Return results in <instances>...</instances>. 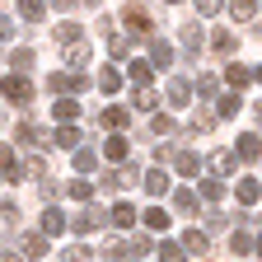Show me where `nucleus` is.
Returning <instances> with one entry per match:
<instances>
[{"mask_svg": "<svg viewBox=\"0 0 262 262\" xmlns=\"http://www.w3.org/2000/svg\"><path fill=\"white\" fill-rule=\"evenodd\" d=\"M0 94H5L10 103H28V98H33V84L14 71V75H5V80H0Z\"/></svg>", "mask_w": 262, "mask_h": 262, "instance_id": "1", "label": "nucleus"}, {"mask_svg": "<svg viewBox=\"0 0 262 262\" xmlns=\"http://www.w3.org/2000/svg\"><path fill=\"white\" fill-rule=\"evenodd\" d=\"M47 89H56V94H80L84 89V71H52Z\"/></svg>", "mask_w": 262, "mask_h": 262, "instance_id": "2", "label": "nucleus"}, {"mask_svg": "<svg viewBox=\"0 0 262 262\" xmlns=\"http://www.w3.org/2000/svg\"><path fill=\"white\" fill-rule=\"evenodd\" d=\"M122 24H126V33H131V38H150V33H155L150 14H145V10H136V5H131V10H122Z\"/></svg>", "mask_w": 262, "mask_h": 262, "instance_id": "3", "label": "nucleus"}, {"mask_svg": "<svg viewBox=\"0 0 262 262\" xmlns=\"http://www.w3.org/2000/svg\"><path fill=\"white\" fill-rule=\"evenodd\" d=\"M103 220H108L103 211H94V206H84V211H80V215L71 220V229H75V234H94V229L103 225Z\"/></svg>", "mask_w": 262, "mask_h": 262, "instance_id": "4", "label": "nucleus"}, {"mask_svg": "<svg viewBox=\"0 0 262 262\" xmlns=\"http://www.w3.org/2000/svg\"><path fill=\"white\" fill-rule=\"evenodd\" d=\"M52 145H61V150H80V131H75V122H61V126L52 131Z\"/></svg>", "mask_w": 262, "mask_h": 262, "instance_id": "5", "label": "nucleus"}, {"mask_svg": "<svg viewBox=\"0 0 262 262\" xmlns=\"http://www.w3.org/2000/svg\"><path fill=\"white\" fill-rule=\"evenodd\" d=\"M66 225H71V220H66V215H61L56 206H47V211H42V234H47V239L66 234Z\"/></svg>", "mask_w": 262, "mask_h": 262, "instance_id": "6", "label": "nucleus"}, {"mask_svg": "<svg viewBox=\"0 0 262 262\" xmlns=\"http://www.w3.org/2000/svg\"><path fill=\"white\" fill-rule=\"evenodd\" d=\"M136 215H141V211H136V206H131V202H117V206L108 211V220H113L117 229H131V225H136Z\"/></svg>", "mask_w": 262, "mask_h": 262, "instance_id": "7", "label": "nucleus"}, {"mask_svg": "<svg viewBox=\"0 0 262 262\" xmlns=\"http://www.w3.org/2000/svg\"><path fill=\"white\" fill-rule=\"evenodd\" d=\"M150 61L159 66V71H169V66H173V47L164 38H150Z\"/></svg>", "mask_w": 262, "mask_h": 262, "instance_id": "8", "label": "nucleus"}, {"mask_svg": "<svg viewBox=\"0 0 262 262\" xmlns=\"http://www.w3.org/2000/svg\"><path fill=\"white\" fill-rule=\"evenodd\" d=\"M0 173H5V178H19V173H24V164H19L14 145H0Z\"/></svg>", "mask_w": 262, "mask_h": 262, "instance_id": "9", "label": "nucleus"}, {"mask_svg": "<svg viewBox=\"0 0 262 262\" xmlns=\"http://www.w3.org/2000/svg\"><path fill=\"white\" fill-rule=\"evenodd\" d=\"M19 19L42 24V19H47V0H19Z\"/></svg>", "mask_w": 262, "mask_h": 262, "instance_id": "10", "label": "nucleus"}, {"mask_svg": "<svg viewBox=\"0 0 262 262\" xmlns=\"http://www.w3.org/2000/svg\"><path fill=\"white\" fill-rule=\"evenodd\" d=\"M52 117H56V122H75V117H80V103L66 94V98H56V103H52Z\"/></svg>", "mask_w": 262, "mask_h": 262, "instance_id": "11", "label": "nucleus"}, {"mask_svg": "<svg viewBox=\"0 0 262 262\" xmlns=\"http://www.w3.org/2000/svg\"><path fill=\"white\" fill-rule=\"evenodd\" d=\"M173 169H178L183 178H196V173H202V159H196L192 150H183V155H173Z\"/></svg>", "mask_w": 262, "mask_h": 262, "instance_id": "12", "label": "nucleus"}, {"mask_svg": "<svg viewBox=\"0 0 262 262\" xmlns=\"http://www.w3.org/2000/svg\"><path fill=\"white\" fill-rule=\"evenodd\" d=\"M234 155L253 164V159H262V141H257V136H239V141H234Z\"/></svg>", "mask_w": 262, "mask_h": 262, "instance_id": "13", "label": "nucleus"}, {"mask_svg": "<svg viewBox=\"0 0 262 262\" xmlns=\"http://www.w3.org/2000/svg\"><path fill=\"white\" fill-rule=\"evenodd\" d=\"M145 192L150 196H164V192H169V169H150L145 173Z\"/></svg>", "mask_w": 262, "mask_h": 262, "instance_id": "14", "label": "nucleus"}, {"mask_svg": "<svg viewBox=\"0 0 262 262\" xmlns=\"http://www.w3.org/2000/svg\"><path fill=\"white\" fill-rule=\"evenodd\" d=\"M19 253H24V257H42V253H47V234H24V239H19Z\"/></svg>", "mask_w": 262, "mask_h": 262, "instance_id": "15", "label": "nucleus"}, {"mask_svg": "<svg viewBox=\"0 0 262 262\" xmlns=\"http://www.w3.org/2000/svg\"><path fill=\"white\" fill-rule=\"evenodd\" d=\"M19 141H24V145H47V141H52V131H42V126L24 122V126H19Z\"/></svg>", "mask_w": 262, "mask_h": 262, "instance_id": "16", "label": "nucleus"}, {"mask_svg": "<svg viewBox=\"0 0 262 262\" xmlns=\"http://www.w3.org/2000/svg\"><path fill=\"white\" fill-rule=\"evenodd\" d=\"M126 155H131V145H126V136H113V141L103 145V159H108V164H122Z\"/></svg>", "mask_w": 262, "mask_h": 262, "instance_id": "17", "label": "nucleus"}, {"mask_svg": "<svg viewBox=\"0 0 262 262\" xmlns=\"http://www.w3.org/2000/svg\"><path fill=\"white\" fill-rule=\"evenodd\" d=\"M131 103H136V108H141V113H155V108H159V94H155V89H150V84H141V89H136V94H131Z\"/></svg>", "mask_w": 262, "mask_h": 262, "instance_id": "18", "label": "nucleus"}, {"mask_svg": "<svg viewBox=\"0 0 262 262\" xmlns=\"http://www.w3.org/2000/svg\"><path fill=\"white\" fill-rule=\"evenodd\" d=\"M155 253H159V262H187V257H192V253H187L183 244H169V239H164V244H159Z\"/></svg>", "mask_w": 262, "mask_h": 262, "instance_id": "19", "label": "nucleus"}, {"mask_svg": "<svg viewBox=\"0 0 262 262\" xmlns=\"http://www.w3.org/2000/svg\"><path fill=\"white\" fill-rule=\"evenodd\" d=\"M98 122H103L108 131H122V126H126V108H117V103H113V108L98 113Z\"/></svg>", "mask_w": 262, "mask_h": 262, "instance_id": "20", "label": "nucleus"}, {"mask_svg": "<svg viewBox=\"0 0 262 262\" xmlns=\"http://www.w3.org/2000/svg\"><path fill=\"white\" fill-rule=\"evenodd\" d=\"M126 75L136 80V84H150V75H155V61H126Z\"/></svg>", "mask_w": 262, "mask_h": 262, "instance_id": "21", "label": "nucleus"}, {"mask_svg": "<svg viewBox=\"0 0 262 262\" xmlns=\"http://www.w3.org/2000/svg\"><path fill=\"white\" fill-rule=\"evenodd\" d=\"M234 192H239V202H244V206H253V202H257V196H262V187H257V178H239V187H234Z\"/></svg>", "mask_w": 262, "mask_h": 262, "instance_id": "22", "label": "nucleus"}, {"mask_svg": "<svg viewBox=\"0 0 262 262\" xmlns=\"http://www.w3.org/2000/svg\"><path fill=\"white\" fill-rule=\"evenodd\" d=\"M141 220H145V229H169V211H164V206L141 211Z\"/></svg>", "mask_w": 262, "mask_h": 262, "instance_id": "23", "label": "nucleus"}, {"mask_svg": "<svg viewBox=\"0 0 262 262\" xmlns=\"http://www.w3.org/2000/svg\"><path fill=\"white\" fill-rule=\"evenodd\" d=\"M183 248H187V253H206V248H211V239L202 234V229H187V234H183Z\"/></svg>", "mask_w": 262, "mask_h": 262, "instance_id": "24", "label": "nucleus"}, {"mask_svg": "<svg viewBox=\"0 0 262 262\" xmlns=\"http://www.w3.org/2000/svg\"><path fill=\"white\" fill-rule=\"evenodd\" d=\"M229 14H234V19H257V5H253V0H229Z\"/></svg>", "mask_w": 262, "mask_h": 262, "instance_id": "25", "label": "nucleus"}, {"mask_svg": "<svg viewBox=\"0 0 262 262\" xmlns=\"http://www.w3.org/2000/svg\"><path fill=\"white\" fill-rule=\"evenodd\" d=\"M164 94H169V103H187L192 84H187V80H169V89H164Z\"/></svg>", "mask_w": 262, "mask_h": 262, "instance_id": "26", "label": "nucleus"}, {"mask_svg": "<svg viewBox=\"0 0 262 262\" xmlns=\"http://www.w3.org/2000/svg\"><path fill=\"white\" fill-rule=\"evenodd\" d=\"M71 155H75V169H80V173H94V169H98V155H94V150H71Z\"/></svg>", "mask_w": 262, "mask_h": 262, "instance_id": "27", "label": "nucleus"}, {"mask_svg": "<svg viewBox=\"0 0 262 262\" xmlns=\"http://www.w3.org/2000/svg\"><path fill=\"white\" fill-rule=\"evenodd\" d=\"M66 196H75V202H89V196H94V183H84V178H71Z\"/></svg>", "mask_w": 262, "mask_h": 262, "instance_id": "28", "label": "nucleus"}, {"mask_svg": "<svg viewBox=\"0 0 262 262\" xmlns=\"http://www.w3.org/2000/svg\"><path fill=\"white\" fill-rule=\"evenodd\" d=\"M66 61L71 66H89V47L84 42H66Z\"/></svg>", "mask_w": 262, "mask_h": 262, "instance_id": "29", "label": "nucleus"}, {"mask_svg": "<svg viewBox=\"0 0 262 262\" xmlns=\"http://www.w3.org/2000/svg\"><path fill=\"white\" fill-rule=\"evenodd\" d=\"M98 89H103V94H117V89H122V71H113V66H108V71L98 75Z\"/></svg>", "mask_w": 262, "mask_h": 262, "instance_id": "30", "label": "nucleus"}, {"mask_svg": "<svg viewBox=\"0 0 262 262\" xmlns=\"http://www.w3.org/2000/svg\"><path fill=\"white\" fill-rule=\"evenodd\" d=\"M225 80L234 84V89H244V84L253 80V71H248V66H229V71H225Z\"/></svg>", "mask_w": 262, "mask_h": 262, "instance_id": "31", "label": "nucleus"}, {"mask_svg": "<svg viewBox=\"0 0 262 262\" xmlns=\"http://www.w3.org/2000/svg\"><path fill=\"white\" fill-rule=\"evenodd\" d=\"M234 159H239V155H225V150H220V155H211V173H220V178H225L229 169H234Z\"/></svg>", "mask_w": 262, "mask_h": 262, "instance_id": "32", "label": "nucleus"}, {"mask_svg": "<svg viewBox=\"0 0 262 262\" xmlns=\"http://www.w3.org/2000/svg\"><path fill=\"white\" fill-rule=\"evenodd\" d=\"M253 234H244V229H234V239H229V248H234V253H253Z\"/></svg>", "mask_w": 262, "mask_h": 262, "instance_id": "33", "label": "nucleus"}, {"mask_svg": "<svg viewBox=\"0 0 262 262\" xmlns=\"http://www.w3.org/2000/svg\"><path fill=\"white\" fill-rule=\"evenodd\" d=\"M183 47H187V52H192V56H196V52H202V33H196V28H192V24H187V28H183Z\"/></svg>", "mask_w": 262, "mask_h": 262, "instance_id": "34", "label": "nucleus"}, {"mask_svg": "<svg viewBox=\"0 0 262 262\" xmlns=\"http://www.w3.org/2000/svg\"><path fill=\"white\" fill-rule=\"evenodd\" d=\"M239 103H244L239 94H225V98H220V117H234V113H239Z\"/></svg>", "mask_w": 262, "mask_h": 262, "instance_id": "35", "label": "nucleus"}, {"mask_svg": "<svg viewBox=\"0 0 262 262\" xmlns=\"http://www.w3.org/2000/svg\"><path fill=\"white\" fill-rule=\"evenodd\" d=\"M220 56H229V52H234V33H215V42H211Z\"/></svg>", "mask_w": 262, "mask_h": 262, "instance_id": "36", "label": "nucleus"}, {"mask_svg": "<svg viewBox=\"0 0 262 262\" xmlns=\"http://www.w3.org/2000/svg\"><path fill=\"white\" fill-rule=\"evenodd\" d=\"M173 206L178 211H196V192H173Z\"/></svg>", "mask_w": 262, "mask_h": 262, "instance_id": "37", "label": "nucleus"}, {"mask_svg": "<svg viewBox=\"0 0 262 262\" xmlns=\"http://www.w3.org/2000/svg\"><path fill=\"white\" fill-rule=\"evenodd\" d=\"M10 66H14V71H28V66H33V52H28V47H19V52L10 56Z\"/></svg>", "mask_w": 262, "mask_h": 262, "instance_id": "38", "label": "nucleus"}, {"mask_svg": "<svg viewBox=\"0 0 262 262\" xmlns=\"http://www.w3.org/2000/svg\"><path fill=\"white\" fill-rule=\"evenodd\" d=\"M202 196H206V202H220V196H225V187H220L215 178H206V183H202Z\"/></svg>", "mask_w": 262, "mask_h": 262, "instance_id": "39", "label": "nucleus"}, {"mask_svg": "<svg viewBox=\"0 0 262 262\" xmlns=\"http://www.w3.org/2000/svg\"><path fill=\"white\" fill-rule=\"evenodd\" d=\"M56 38H61V42H80V24H61Z\"/></svg>", "mask_w": 262, "mask_h": 262, "instance_id": "40", "label": "nucleus"}, {"mask_svg": "<svg viewBox=\"0 0 262 262\" xmlns=\"http://www.w3.org/2000/svg\"><path fill=\"white\" fill-rule=\"evenodd\" d=\"M196 94H202V98H215V80L211 75H196Z\"/></svg>", "mask_w": 262, "mask_h": 262, "instance_id": "41", "label": "nucleus"}, {"mask_svg": "<svg viewBox=\"0 0 262 262\" xmlns=\"http://www.w3.org/2000/svg\"><path fill=\"white\" fill-rule=\"evenodd\" d=\"M108 52L113 56H126V38H122V33H108Z\"/></svg>", "mask_w": 262, "mask_h": 262, "instance_id": "42", "label": "nucleus"}, {"mask_svg": "<svg viewBox=\"0 0 262 262\" xmlns=\"http://www.w3.org/2000/svg\"><path fill=\"white\" fill-rule=\"evenodd\" d=\"M196 14H206V19L220 14V0H196Z\"/></svg>", "mask_w": 262, "mask_h": 262, "instance_id": "43", "label": "nucleus"}, {"mask_svg": "<svg viewBox=\"0 0 262 262\" xmlns=\"http://www.w3.org/2000/svg\"><path fill=\"white\" fill-rule=\"evenodd\" d=\"M192 126H196V131H211V126H215V117H211V113H196V122H192Z\"/></svg>", "mask_w": 262, "mask_h": 262, "instance_id": "44", "label": "nucleus"}, {"mask_svg": "<svg viewBox=\"0 0 262 262\" xmlns=\"http://www.w3.org/2000/svg\"><path fill=\"white\" fill-rule=\"evenodd\" d=\"M5 38H14V24H10V14H0V42Z\"/></svg>", "mask_w": 262, "mask_h": 262, "instance_id": "45", "label": "nucleus"}, {"mask_svg": "<svg viewBox=\"0 0 262 262\" xmlns=\"http://www.w3.org/2000/svg\"><path fill=\"white\" fill-rule=\"evenodd\" d=\"M52 5H56V10H75V0H52Z\"/></svg>", "mask_w": 262, "mask_h": 262, "instance_id": "46", "label": "nucleus"}, {"mask_svg": "<svg viewBox=\"0 0 262 262\" xmlns=\"http://www.w3.org/2000/svg\"><path fill=\"white\" fill-rule=\"evenodd\" d=\"M0 262H24V257H19V253H14V248H10V253H5V257H0Z\"/></svg>", "mask_w": 262, "mask_h": 262, "instance_id": "47", "label": "nucleus"}, {"mask_svg": "<svg viewBox=\"0 0 262 262\" xmlns=\"http://www.w3.org/2000/svg\"><path fill=\"white\" fill-rule=\"evenodd\" d=\"M253 80H257V84H262V66H257V71H253Z\"/></svg>", "mask_w": 262, "mask_h": 262, "instance_id": "48", "label": "nucleus"}, {"mask_svg": "<svg viewBox=\"0 0 262 262\" xmlns=\"http://www.w3.org/2000/svg\"><path fill=\"white\" fill-rule=\"evenodd\" d=\"M253 248H257V253H262V234H257V244H253Z\"/></svg>", "mask_w": 262, "mask_h": 262, "instance_id": "49", "label": "nucleus"}, {"mask_svg": "<svg viewBox=\"0 0 262 262\" xmlns=\"http://www.w3.org/2000/svg\"><path fill=\"white\" fill-rule=\"evenodd\" d=\"M257 122H262V103H257Z\"/></svg>", "mask_w": 262, "mask_h": 262, "instance_id": "50", "label": "nucleus"}, {"mask_svg": "<svg viewBox=\"0 0 262 262\" xmlns=\"http://www.w3.org/2000/svg\"><path fill=\"white\" fill-rule=\"evenodd\" d=\"M169 5H178V0H169Z\"/></svg>", "mask_w": 262, "mask_h": 262, "instance_id": "51", "label": "nucleus"}, {"mask_svg": "<svg viewBox=\"0 0 262 262\" xmlns=\"http://www.w3.org/2000/svg\"><path fill=\"white\" fill-rule=\"evenodd\" d=\"M113 262H122V257H113Z\"/></svg>", "mask_w": 262, "mask_h": 262, "instance_id": "52", "label": "nucleus"}, {"mask_svg": "<svg viewBox=\"0 0 262 262\" xmlns=\"http://www.w3.org/2000/svg\"><path fill=\"white\" fill-rule=\"evenodd\" d=\"M0 178H5V173H0Z\"/></svg>", "mask_w": 262, "mask_h": 262, "instance_id": "53", "label": "nucleus"}]
</instances>
